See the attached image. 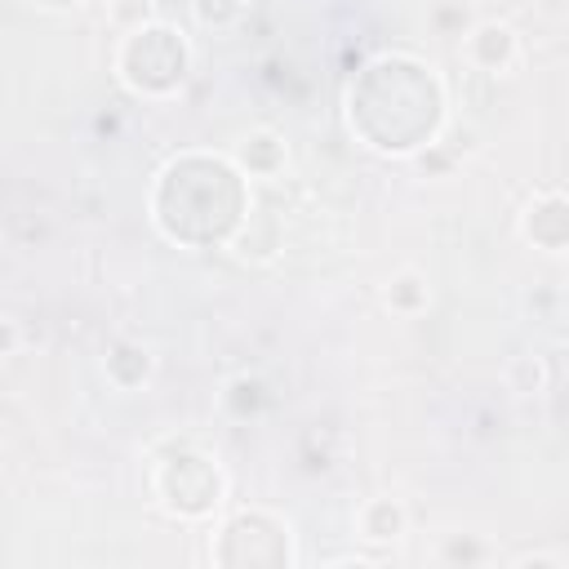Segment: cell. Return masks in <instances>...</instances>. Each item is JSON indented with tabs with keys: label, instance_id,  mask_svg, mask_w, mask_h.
I'll use <instances>...</instances> for the list:
<instances>
[{
	"label": "cell",
	"instance_id": "cell-1",
	"mask_svg": "<svg viewBox=\"0 0 569 569\" xmlns=\"http://www.w3.org/2000/svg\"><path fill=\"white\" fill-rule=\"evenodd\" d=\"M120 71L133 89L142 93H169L182 71H187V49L173 31L164 27H138L129 40H124V53H120Z\"/></svg>",
	"mask_w": 569,
	"mask_h": 569
},
{
	"label": "cell",
	"instance_id": "cell-4",
	"mask_svg": "<svg viewBox=\"0 0 569 569\" xmlns=\"http://www.w3.org/2000/svg\"><path fill=\"white\" fill-rule=\"evenodd\" d=\"M40 4H49V9H71V4H80V0H40Z\"/></svg>",
	"mask_w": 569,
	"mask_h": 569
},
{
	"label": "cell",
	"instance_id": "cell-2",
	"mask_svg": "<svg viewBox=\"0 0 569 569\" xmlns=\"http://www.w3.org/2000/svg\"><path fill=\"white\" fill-rule=\"evenodd\" d=\"M480 49H489L485 58H476L485 71H502L511 58H516V36L502 27V22H480L476 31H471V40H467V53H480Z\"/></svg>",
	"mask_w": 569,
	"mask_h": 569
},
{
	"label": "cell",
	"instance_id": "cell-3",
	"mask_svg": "<svg viewBox=\"0 0 569 569\" xmlns=\"http://www.w3.org/2000/svg\"><path fill=\"white\" fill-rule=\"evenodd\" d=\"M400 525H405V511H400L396 502H387V498H382V502H369L365 516H360L365 538H396Z\"/></svg>",
	"mask_w": 569,
	"mask_h": 569
}]
</instances>
